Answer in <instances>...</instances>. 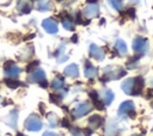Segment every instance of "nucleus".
I'll return each instance as SVG.
<instances>
[{
  "label": "nucleus",
  "instance_id": "obj_1",
  "mask_svg": "<svg viewBox=\"0 0 153 136\" xmlns=\"http://www.w3.org/2000/svg\"><path fill=\"white\" fill-rule=\"evenodd\" d=\"M145 81L141 76H135V78H129L124 80L121 85L123 92L129 95H139L143 88Z\"/></svg>",
  "mask_w": 153,
  "mask_h": 136
},
{
  "label": "nucleus",
  "instance_id": "obj_2",
  "mask_svg": "<svg viewBox=\"0 0 153 136\" xmlns=\"http://www.w3.org/2000/svg\"><path fill=\"white\" fill-rule=\"evenodd\" d=\"M104 74L102 78V81H109V80H117L126 75V70L122 67H114V66H106L103 69Z\"/></svg>",
  "mask_w": 153,
  "mask_h": 136
},
{
  "label": "nucleus",
  "instance_id": "obj_3",
  "mask_svg": "<svg viewBox=\"0 0 153 136\" xmlns=\"http://www.w3.org/2000/svg\"><path fill=\"white\" fill-rule=\"evenodd\" d=\"M27 81L29 82H33V84H38L42 87H47L48 86V82H47V79H45V73L39 67L29 73Z\"/></svg>",
  "mask_w": 153,
  "mask_h": 136
},
{
  "label": "nucleus",
  "instance_id": "obj_4",
  "mask_svg": "<svg viewBox=\"0 0 153 136\" xmlns=\"http://www.w3.org/2000/svg\"><path fill=\"white\" fill-rule=\"evenodd\" d=\"M148 49H149V43H148L147 38H145V37L134 38V41H133V50L137 56L146 54L148 51Z\"/></svg>",
  "mask_w": 153,
  "mask_h": 136
},
{
  "label": "nucleus",
  "instance_id": "obj_5",
  "mask_svg": "<svg viewBox=\"0 0 153 136\" xmlns=\"http://www.w3.org/2000/svg\"><path fill=\"white\" fill-rule=\"evenodd\" d=\"M22 69L13 61H7L4 63V74L8 79H17L20 74Z\"/></svg>",
  "mask_w": 153,
  "mask_h": 136
},
{
  "label": "nucleus",
  "instance_id": "obj_6",
  "mask_svg": "<svg viewBox=\"0 0 153 136\" xmlns=\"http://www.w3.org/2000/svg\"><path fill=\"white\" fill-rule=\"evenodd\" d=\"M24 125H25V128H26L27 130H30V131H38V130L42 129L43 123H42V119H41L37 115L32 113V115H30V116L26 118Z\"/></svg>",
  "mask_w": 153,
  "mask_h": 136
},
{
  "label": "nucleus",
  "instance_id": "obj_7",
  "mask_svg": "<svg viewBox=\"0 0 153 136\" xmlns=\"http://www.w3.org/2000/svg\"><path fill=\"white\" fill-rule=\"evenodd\" d=\"M118 115L121 117H135V105L133 101L130 100H127V101H123L120 107H118Z\"/></svg>",
  "mask_w": 153,
  "mask_h": 136
},
{
  "label": "nucleus",
  "instance_id": "obj_8",
  "mask_svg": "<svg viewBox=\"0 0 153 136\" xmlns=\"http://www.w3.org/2000/svg\"><path fill=\"white\" fill-rule=\"evenodd\" d=\"M92 109H93V106H92V104L90 103V101H82V103H80L74 110H73V117L74 118H81V117H84L85 115H87L88 112H91L92 111Z\"/></svg>",
  "mask_w": 153,
  "mask_h": 136
},
{
  "label": "nucleus",
  "instance_id": "obj_9",
  "mask_svg": "<svg viewBox=\"0 0 153 136\" xmlns=\"http://www.w3.org/2000/svg\"><path fill=\"white\" fill-rule=\"evenodd\" d=\"M50 85H51V87H53L55 91L59 92V94H60L61 97H63V95L68 92V88H66L65 78L61 76V75H56V76L53 79V81H51Z\"/></svg>",
  "mask_w": 153,
  "mask_h": 136
},
{
  "label": "nucleus",
  "instance_id": "obj_10",
  "mask_svg": "<svg viewBox=\"0 0 153 136\" xmlns=\"http://www.w3.org/2000/svg\"><path fill=\"white\" fill-rule=\"evenodd\" d=\"M82 14L85 18H88V19H92V18H96L98 17L99 14V6L97 4H88L84 11H82Z\"/></svg>",
  "mask_w": 153,
  "mask_h": 136
},
{
  "label": "nucleus",
  "instance_id": "obj_11",
  "mask_svg": "<svg viewBox=\"0 0 153 136\" xmlns=\"http://www.w3.org/2000/svg\"><path fill=\"white\" fill-rule=\"evenodd\" d=\"M42 27H43L48 33H51V35H54V33H56V32L59 31V25H57V23H56L53 18H47V19H44V20L42 21Z\"/></svg>",
  "mask_w": 153,
  "mask_h": 136
},
{
  "label": "nucleus",
  "instance_id": "obj_12",
  "mask_svg": "<svg viewBox=\"0 0 153 136\" xmlns=\"http://www.w3.org/2000/svg\"><path fill=\"white\" fill-rule=\"evenodd\" d=\"M90 56L92 57V58H96L97 61H103L104 60V57H105V52H104V50L100 48V47H98V45H96V44H91L90 45Z\"/></svg>",
  "mask_w": 153,
  "mask_h": 136
},
{
  "label": "nucleus",
  "instance_id": "obj_13",
  "mask_svg": "<svg viewBox=\"0 0 153 136\" xmlns=\"http://www.w3.org/2000/svg\"><path fill=\"white\" fill-rule=\"evenodd\" d=\"M32 10V1L31 0H18L17 11L20 14H27Z\"/></svg>",
  "mask_w": 153,
  "mask_h": 136
},
{
  "label": "nucleus",
  "instance_id": "obj_14",
  "mask_svg": "<svg viewBox=\"0 0 153 136\" xmlns=\"http://www.w3.org/2000/svg\"><path fill=\"white\" fill-rule=\"evenodd\" d=\"M84 74L86 78L88 79H93L98 75V68L94 67L90 61H86L85 62V67H84Z\"/></svg>",
  "mask_w": 153,
  "mask_h": 136
},
{
  "label": "nucleus",
  "instance_id": "obj_15",
  "mask_svg": "<svg viewBox=\"0 0 153 136\" xmlns=\"http://www.w3.org/2000/svg\"><path fill=\"white\" fill-rule=\"evenodd\" d=\"M33 47L32 45H27V47H25L24 49H22L20 51H19V54H18V58L20 60V61H27V60H30L32 56H33Z\"/></svg>",
  "mask_w": 153,
  "mask_h": 136
},
{
  "label": "nucleus",
  "instance_id": "obj_16",
  "mask_svg": "<svg viewBox=\"0 0 153 136\" xmlns=\"http://www.w3.org/2000/svg\"><path fill=\"white\" fill-rule=\"evenodd\" d=\"M99 97H100V99H102V101H103V104H104L105 106L110 105V104L112 103L114 98H115V95H114L112 91H110V89H106V88H105V89H103V91L100 92Z\"/></svg>",
  "mask_w": 153,
  "mask_h": 136
},
{
  "label": "nucleus",
  "instance_id": "obj_17",
  "mask_svg": "<svg viewBox=\"0 0 153 136\" xmlns=\"http://www.w3.org/2000/svg\"><path fill=\"white\" fill-rule=\"evenodd\" d=\"M103 118L99 116V115H93L88 118V128L91 130H94V129H98L102 124H103Z\"/></svg>",
  "mask_w": 153,
  "mask_h": 136
},
{
  "label": "nucleus",
  "instance_id": "obj_18",
  "mask_svg": "<svg viewBox=\"0 0 153 136\" xmlns=\"http://www.w3.org/2000/svg\"><path fill=\"white\" fill-rule=\"evenodd\" d=\"M17 120H18V113H17L16 110L11 111V112L5 117V123H6L7 125H10L11 128H13V129L17 128Z\"/></svg>",
  "mask_w": 153,
  "mask_h": 136
},
{
  "label": "nucleus",
  "instance_id": "obj_19",
  "mask_svg": "<svg viewBox=\"0 0 153 136\" xmlns=\"http://www.w3.org/2000/svg\"><path fill=\"white\" fill-rule=\"evenodd\" d=\"M63 74L66 76H69V78H76L79 75V67H78V64L72 63V64L67 66L65 68V70H63Z\"/></svg>",
  "mask_w": 153,
  "mask_h": 136
},
{
  "label": "nucleus",
  "instance_id": "obj_20",
  "mask_svg": "<svg viewBox=\"0 0 153 136\" xmlns=\"http://www.w3.org/2000/svg\"><path fill=\"white\" fill-rule=\"evenodd\" d=\"M90 98L92 99L94 106H96L98 110H103V109H104L105 105L103 104V101H102V99H100V97H99V93H98L97 91H92V92H90Z\"/></svg>",
  "mask_w": 153,
  "mask_h": 136
},
{
  "label": "nucleus",
  "instance_id": "obj_21",
  "mask_svg": "<svg viewBox=\"0 0 153 136\" xmlns=\"http://www.w3.org/2000/svg\"><path fill=\"white\" fill-rule=\"evenodd\" d=\"M61 23H62V26L66 30H68V31H73L74 30V20L72 19V17L69 14H65L61 18Z\"/></svg>",
  "mask_w": 153,
  "mask_h": 136
},
{
  "label": "nucleus",
  "instance_id": "obj_22",
  "mask_svg": "<svg viewBox=\"0 0 153 136\" xmlns=\"http://www.w3.org/2000/svg\"><path fill=\"white\" fill-rule=\"evenodd\" d=\"M115 50L117 51V54H118L120 56L126 55L127 51H128V48H127V44L124 43V41H122V39H117L116 43H115Z\"/></svg>",
  "mask_w": 153,
  "mask_h": 136
},
{
  "label": "nucleus",
  "instance_id": "obj_23",
  "mask_svg": "<svg viewBox=\"0 0 153 136\" xmlns=\"http://www.w3.org/2000/svg\"><path fill=\"white\" fill-rule=\"evenodd\" d=\"M37 10L41 12H47L53 10V4L50 0H38L37 1Z\"/></svg>",
  "mask_w": 153,
  "mask_h": 136
},
{
  "label": "nucleus",
  "instance_id": "obj_24",
  "mask_svg": "<svg viewBox=\"0 0 153 136\" xmlns=\"http://www.w3.org/2000/svg\"><path fill=\"white\" fill-rule=\"evenodd\" d=\"M47 120H48V123H49V125H50L51 128L57 126V125H59V122H60L59 117H57L55 113H53V112H50V113L47 115Z\"/></svg>",
  "mask_w": 153,
  "mask_h": 136
},
{
  "label": "nucleus",
  "instance_id": "obj_25",
  "mask_svg": "<svg viewBox=\"0 0 153 136\" xmlns=\"http://www.w3.org/2000/svg\"><path fill=\"white\" fill-rule=\"evenodd\" d=\"M5 84H6L10 88H17V87H19V86H23V85H24L23 82L18 81L17 79H8V78H6V79H5Z\"/></svg>",
  "mask_w": 153,
  "mask_h": 136
},
{
  "label": "nucleus",
  "instance_id": "obj_26",
  "mask_svg": "<svg viewBox=\"0 0 153 136\" xmlns=\"http://www.w3.org/2000/svg\"><path fill=\"white\" fill-rule=\"evenodd\" d=\"M139 57L140 56H135V57H131L128 62H127V67L129 68V69H134V68H136L137 66H139Z\"/></svg>",
  "mask_w": 153,
  "mask_h": 136
},
{
  "label": "nucleus",
  "instance_id": "obj_27",
  "mask_svg": "<svg viewBox=\"0 0 153 136\" xmlns=\"http://www.w3.org/2000/svg\"><path fill=\"white\" fill-rule=\"evenodd\" d=\"M109 4H110L116 11H122V10H123V1H122V0H109Z\"/></svg>",
  "mask_w": 153,
  "mask_h": 136
},
{
  "label": "nucleus",
  "instance_id": "obj_28",
  "mask_svg": "<svg viewBox=\"0 0 153 136\" xmlns=\"http://www.w3.org/2000/svg\"><path fill=\"white\" fill-rule=\"evenodd\" d=\"M69 131L73 136H87L84 129H80V128H69Z\"/></svg>",
  "mask_w": 153,
  "mask_h": 136
},
{
  "label": "nucleus",
  "instance_id": "obj_29",
  "mask_svg": "<svg viewBox=\"0 0 153 136\" xmlns=\"http://www.w3.org/2000/svg\"><path fill=\"white\" fill-rule=\"evenodd\" d=\"M75 21L78 24H82V25L88 24V20H86V18L84 16H81V12H76L75 13Z\"/></svg>",
  "mask_w": 153,
  "mask_h": 136
},
{
  "label": "nucleus",
  "instance_id": "obj_30",
  "mask_svg": "<svg viewBox=\"0 0 153 136\" xmlns=\"http://www.w3.org/2000/svg\"><path fill=\"white\" fill-rule=\"evenodd\" d=\"M49 98H50V101L54 103V104H60L61 103V99H62V97L60 94H55V93H51L49 95Z\"/></svg>",
  "mask_w": 153,
  "mask_h": 136
},
{
  "label": "nucleus",
  "instance_id": "obj_31",
  "mask_svg": "<svg viewBox=\"0 0 153 136\" xmlns=\"http://www.w3.org/2000/svg\"><path fill=\"white\" fill-rule=\"evenodd\" d=\"M38 66H39V61H33V62H31V63H29L27 66H26V72H32L33 69H36V68H38Z\"/></svg>",
  "mask_w": 153,
  "mask_h": 136
},
{
  "label": "nucleus",
  "instance_id": "obj_32",
  "mask_svg": "<svg viewBox=\"0 0 153 136\" xmlns=\"http://www.w3.org/2000/svg\"><path fill=\"white\" fill-rule=\"evenodd\" d=\"M42 136H62V135H59V134H55V132H51V131H45Z\"/></svg>",
  "mask_w": 153,
  "mask_h": 136
},
{
  "label": "nucleus",
  "instance_id": "obj_33",
  "mask_svg": "<svg viewBox=\"0 0 153 136\" xmlns=\"http://www.w3.org/2000/svg\"><path fill=\"white\" fill-rule=\"evenodd\" d=\"M62 125H63V126H67V128H71V126H69V122H68V119H66V118L62 119Z\"/></svg>",
  "mask_w": 153,
  "mask_h": 136
},
{
  "label": "nucleus",
  "instance_id": "obj_34",
  "mask_svg": "<svg viewBox=\"0 0 153 136\" xmlns=\"http://www.w3.org/2000/svg\"><path fill=\"white\" fill-rule=\"evenodd\" d=\"M88 4H97V0H87Z\"/></svg>",
  "mask_w": 153,
  "mask_h": 136
},
{
  "label": "nucleus",
  "instance_id": "obj_35",
  "mask_svg": "<svg viewBox=\"0 0 153 136\" xmlns=\"http://www.w3.org/2000/svg\"><path fill=\"white\" fill-rule=\"evenodd\" d=\"M72 41H73L74 43H75V42H78V36H73V39H72Z\"/></svg>",
  "mask_w": 153,
  "mask_h": 136
},
{
  "label": "nucleus",
  "instance_id": "obj_36",
  "mask_svg": "<svg viewBox=\"0 0 153 136\" xmlns=\"http://www.w3.org/2000/svg\"><path fill=\"white\" fill-rule=\"evenodd\" d=\"M16 136H24V135H23V134H22V132H18V134H17V135H16Z\"/></svg>",
  "mask_w": 153,
  "mask_h": 136
},
{
  "label": "nucleus",
  "instance_id": "obj_37",
  "mask_svg": "<svg viewBox=\"0 0 153 136\" xmlns=\"http://www.w3.org/2000/svg\"><path fill=\"white\" fill-rule=\"evenodd\" d=\"M2 100H4V99H2V98H1V97H0V103H1V101H2Z\"/></svg>",
  "mask_w": 153,
  "mask_h": 136
},
{
  "label": "nucleus",
  "instance_id": "obj_38",
  "mask_svg": "<svg viewBox=\"0 0 153 136\" xmlns=\"http://www.w3.org/2000/svg\"><path fill=\"white\" fill-rule=\"evenodd\" d=\"M57 1H62V0H57Z\"/></svg>",
  "mask_w": 153,
  "mask_h": 136
},
{
  "label": "nucleus",
  "instance_id": "obj_39",
  "mask_svg": "<svg viewBox=\"0 0 153 136\" xmlns=\"http://www.w3.org/2000/svg\"><path fill=\"white\" fill-rule=\"evenodd\" d=\"M135 136H140V135H135Z\"/></svg>",
  "mask_w": 153,
  "mask_h": 136
}]
</instances>
